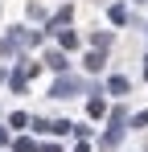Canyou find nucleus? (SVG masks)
<instances>
[{
  "label": "nucleus",
  "mask_w": 148,
  "mask_h": 152,
  "mask_svg": "<svg viewBox=\"0 0 148 152\" xmlns=\"http://www.w3.org/2000/svg\"><path fill=\"white\" fill-rule=\"evenodd\" d=\"M144 78H148V66H144Z\"/></svg>",
  "instance_id": "6e6552de"
},
{
  "label": "nucleus",
  "mask_w": 148,
  "mask_h": 152,
  "mask_svg": "<svg viewBox=\"0 0 148 152\" xmlns=\"http://www.w3.org/2000/svg\"><path fill=\"white\" fill-rule=\"evenodd\" d=\"M4 140H8V132H4V127H0V144H4Z\"/></svg>",
  "instance_id": "0eeeda50"
},
{
  "label": "nucleus",
  "mask_w": 148,
  "mask_h": 152,
  "mask_svg": "<svg viewBox=\"0 0 148 152\" xmlns=\"http://www.w3.org/2000/svg\"><path fill=\"white\" fill-rule=\"evenodd\" d=\"M91 41H95V50H107V45H111V37H107V33H95Z\"/></svg>",
  "instance_id": "39448f33"
},
{
  "label": "nucleus",
  "mask_w": 148,
  "mask_h": 152,
  "mask_svg": "<svg viewBox=\"0 0 148 152\" xmlns=\"http://www.w3.org/2000/svg\"><path fill=\"white\" fill-rule=\"evenodd\" d=\"M103 111H107V103H103V99H91V115H95V119L103 115Z\"/></svg>",
  "instance_id": "423d86ee"
},
{
  "label": "nucleus",
  "mask_w": 148,
  "mask_h": 152,
  "mask_svg": "<svg viewBox=\"0 0 148 152\" xmlns=\"http://www.w3.org/2000/svg\"><path fill=\"white\" fill-rule=\"evenodd\" d=\"M140 4H148V0H140Z\"/></svg>",
  "instance_id": "1a4fd4ad"
},
{
  "label": "nucleus",
  "mask_w": 148,
  "mask_h": 152,
  "mask_svg": "<svg viewBox=\"0 0 148 152\" xmlns=\"http://www.w3.org/2000/svg\"><path fill=\"white\" fill-rule=\"evenodd\" d=\"M66 95H70V82H66V78H62V82H58V86H53V99H66Z\"/></svg>",
  "instance_id": "20e7f679"
},
{
  "label": "nucleus",
  "mask_w": 148,
  "mask_h": 152,
  "mask_svg": "<svg viewBox=\"0 0 148 152\" xmlns=\"http://www.w3.org/2000/svg\"><path fill=\"white\" fill-rule=\"evenodd\" d=\"M107 86H111V95H127V78H119V74L111 78V82H107Z\"/></svg>",
  "instance_id": "f257e3e1"
},
{
  "label": "nucleus",
  "mask_w": 148,
  "mask_h": 152,
  "mask_svg": "<svg viewBox=\"0 0 148 152\" xmlns=\"http://www.w3.org/2000/svg\"><path fill=\"white\" fill-rule=\"evenodd\" d=\"M86 70H103V53H86Z\"/></svg>",
  "instance_id": "f03ea898"
},
{
  "label": "nucleus",
  "mask_w": 148,
  "mask_h": 152,
  "mask_svg": "<svg viewBox=\"0 0 148 152\" xmlns=\"http://www.w3.org/2000/svg\"><path fill=\"white\" fill-rule=\"evenodd\" d=\"M111 21H115V25H123V21H127V8H123V4H115V8H111Z\"/></svg>",
  "instance_id": "7ed1b4c3"
}]
</instances>
